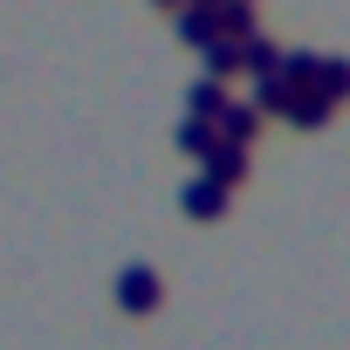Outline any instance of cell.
<instances>
[{
  "label": "cell",
  "instance_id": "obj_7",
  "mask_svg": "<svg viewBox=\"0 0 350 350\" xmlns=\"http://www.w3.org/2000/svg\"><path fill=\"white\" fill-rule=\"evenodd\" d=\"M213 21H220V42H247V35H261V28H254V0H220Z\"/></svg>",
  "mask_w": 350,
  "mask_h": 350
},
{
  "label": "cell",
  "instance_id": "obj_3",
  "mask_svg": "<svg viewBox=\"0 0 350 350\" xmlns=\"http://www.w3.org/2000/svg\"><path fill=\"white\" fill-rule=\"evenodd\" d=\"M213 131H220V144H241V151H247V144H254V131H261V110H254V103H241V96H227V110L213 117Z\"/></svg>",
  "mask_w": 350,
  "mask_h": 350
},
{
  "label": "cell",
  "instance_id": "obj_6",
  "mask_svg": "<svg viewBox=\"0 0 350 350\" xmlns=\"http://www.w3.org/2000/svg\"><path fill=\"white\" fill-rule=\"evenodd\" d=\"M206 179H220V186L234 193V186L247 179V151H241V144H213V151H206Z\"/></svg>",
  "mask_w": 350,
  "mask_h": 350
},
{
  "label": "cell",
  "instance_id": "obj_9",
  "mask_svg": "<svg viewBox=\"0 0 350 350\" xmlns=\"http://www.w3.org/2000/svg\"><path fill=\"white\" fill-rule=\"evenodd\" d=\"M282 117H288V124H295V131H316V124H329V117H336V103H323V96H316V90H295V96H288V110H282Z\"/></svg>",
  "mask_w": 350,
  "mask_h": 350
},
{
  "label": "cell",
  "instance_id": "obj_12",
  "mask_svg": "<svg viewBox=\"0 0 350 350\" xmlns=\"http://www.w3.org/2000/svg\"><path fill=\"white\" fill-rule=\"evenodd\" d=\"M151 8H186V0H151Z\"/></svg>",
  "mask_w": 350,
  "mask_h": 350
},
{
  "label": "cell",
  "instance_id": "obj_1",
  "mask_svg": "<svg viewBox=\"0 0 350 350\" xmlns=\"http://www.w3.org/2000/svg\"><path fill=\"white\" fill-rule=\"evenodd\" d=\"M158 302H165V282H158V268L131 261V268L117 275V309H124V316H151Z\"/></svg>",
  "mask_w": 350,
  "mask_h": 350
},
{
  "label": "cell",
  "instance_id": "obj_11",
  "mask_svg": "<svg viewBox=\"0 0 350 350\" xmlns=\"http://www.w3.org/2000/svg\"><path fill=\"white\" fill-rule=\"evenodd\" d=\"M200 55H206V76H213V83L241 76V42H213V49H200Z\"/></svg>",
  "mask_w": 350,
  "mask_h": 350
},
{
  "label": "cell",
  "instance_id": "obj_4",
  "mask_svg": "<svg viewBox=\"0 0 350 350\" xmlns=\"http://www.w3.org/2000/svg\"><path fill=\"white\" fill-rule=\"evenodd\" d=\"M309 90H316L323 103H350V62H343V55H316V76H309Z\"/></svg>",
  "mask_w": 350,
  "mask_h": 350
},
{
  "label": "cell",
  "instance_id": "obj_8",
  "mask_svg": "<svg viewBox=\"0 0 350 350\" xmlns=\"http://www.w3.org/2000/svg\"><path fill=\"white\" fill-rule=\"evenodd\" d=\"M227 110V83H213V76H200L193 90H186V117H200V124H213Z\"/></svg>",
  "mask_w": 350,
  "mask_h": 350
},
{
  "label": "cell",
  "instance_id": "obj_10",
  "mask_svg": "<svg viewBox=\"0 0 350 350\" xmlns=\"http://www.w3.org/2000/svg\"><path fill=\"white\" fill-rule=\"evenodd\" d=\"M213 144H220V131H213V124H200V117H186V124H179V151H186V158H200V165H206V151H213Z\"/></svg>",
  "mask_w": 350,
  "mask_h": 350
},
{
  "label": "cell",
  "instance_id": "obj_2",
  "mask_svg": "<svg viewBox=\"0 0 350 350\" xmlns=\"http://www.w3.org/2000/svg\"><path fill=\"white\" fill-rule=\"evenodd\" d=\"M227 200H234V193H227L220 179H206V172H200V179L179 193V213H186V220H220V213H227Z\"/></svg>",
  "mask_w": 350,
  "mask_h": 350
},
{
  "label": "cell",
  "instance_id": "obj_5",
  "mask_svg": "<svg viewBox=\"0 0 350 350\" xmlns=\"http://www.w3.org/2000/svg\"><path fill=\"white\" fill-rule=\"evenodd\" d=\"M179 42H186V49H213V42H220L213 8H193V0H186V8H179Z\"/></svg>",
  "mask_w": 350,
  "mask_h": 350
}]
</instances>
